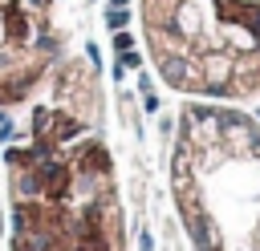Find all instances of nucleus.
Here are the masks:
<instances>
[{"mask_svg":"<svg viewBox=\"0 0 260 251\" xmlns=\"http://www.w3.org/2000/svg\"><path fill=\"white\" fill-rule=\"evenodd\" d=\"M0 150L4 251H126L118 166L102 134V77L85 53L57 65Z\"/></svg>","mask_w":260,"mask_h":251,"instance_id":"1","label":"nucleus"},{"mask_svg":"<svg viewBox=\"0 0 260 251\" xmlns=\"http://www.w3.org/2000/svg\"><path fill=\"white\" fill-rule=\"evenodd\" d=\"M167 170L187 251H260V113L252 105L183 101Z\"/></svg>","mask_w":260,"mask_h":251,"instance_id":"2","label":"nucleus"},{"mask_svg":"<svg viewBox=\"0 0 260 251\" xmlns=\"http://www.w3.org/2000/svg\"><path fill=\"white\" fill-rule=\"evenodd\" d=\"M154 77L183 101H260V0H138Z\"/></svg>","mask_w":260,"mask_h":251,"instance_id":"3","label":"nucleus"},{"mask_svg":"<svg viewBox=\"0 0 260 251\" xmlns=\"http://www.w3.org/2000/svg\"><path fill=\"white\" fill-rule=\"evenodd\" d=\"M73 0H0V109L32 105L69 57Z\"/></svg>","mask_w":260,"mask_h":251,"instance_id":"4","label":"nucleus"},{"mask_svg":"<svg viewBox=\"0 0 260 251\" xmlns=\"http://www.w3.org/2000/svg\"><path fill=\"white\" fill-rule=\"evenodd\" d=\"M0 247H4V186H0Z\"/></svg>","mask_w":260,"mask_h":251,"instance_id":"5","label":"nucleus"}]
</instances>
